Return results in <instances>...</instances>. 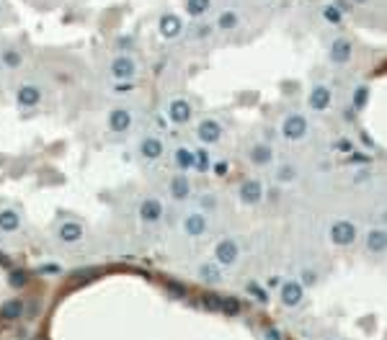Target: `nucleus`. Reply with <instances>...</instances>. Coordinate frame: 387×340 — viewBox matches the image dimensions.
Returning <instances> with one entry per match:
<instances>
[{
	"label": "nucleus",
	"mask_w": 387,
	"mask_h": 340,
	"mask_svg": "<svg viewBox=\"0 0 387 340\" xmlns=\"http://www.w3.org/2000/svg\"><path fill=\"white\" fill-rule=\"evenodd\" d=\"M209 152L204 150V147H199V150H194V170H199V173H207L209 170Z\"/></svg>",
	"instance_id": "5701e85b"
},
{
	"label": "nucleus",
	"mask_w": 387,
	"mask_h": 340,
	"mask_svg": "<svg viewBox=\"0 0 387 340\" xmlns=\"http://www.w3.org/2000/svg\"><path fill=\"white\" fill-rule=\"evenodd\" d=\"M261 199H263V186H261V181H245V183L240 186V201H243V204L253 206V204H258Z\"/></svg>",
	"instance_id": "9b49d317"
},
{
	"label": "nucleus",
	"mask_w": 387,
	"mask_h": 340,
	"mask_svg": "<svg viewBox=\"0 0 387 340\" xmlns=\"http://www.w3.org/2000/svg\"><path fill=\"white\" fill-rule=\"evenodd\" d=\"M197 134H199V139H202L204 145H214V142L222 137V126H219V121L207 119V121H202V124H199Z\"/></svg>",
	"instance_id": "6e6552de"
},
{
	"label": "nucleus",
	"mask_w": 387,
	"mask_h": 340,
	"mask_svg": "<svg viewBox=\"0 0 387 340\" xmlns=\"http://www.w3.org/2000/svg\"><path fill=\"white\" fill-rule=\"evenodd\" d=\"M134 72H137V65H134L132 57H116V60L111 62V75H114L116 80H132Z\"/></svg>",
	"instance_id": "20e7f679"
},
{
	"label": "nucleus",
	"mask_w": 387,
	"mask_h": 340,
	"mask_svg": "<svg viewBox=\"0 0 387 340\" xmlns=\"http://www.w3.org/2000/svg\"><path fill=\"white\" fill-rule=\"evenodd\" d=\"M188 193H191L188 178H186V176H173V178H171V196L178 199V201H183V199H188Z\"/></svg>",
	"instance_id": "6ab92c4d"
},
{
	"label": "nucleus",
	"mask_w": 387,
	"mask_h": 340,
	"mask_svg": "<svg viewBox=\"0 0 387 340\" xmlns=\"http://www.w3.org/2000/svg\"><path fill=\"white\" fill-rule=\"evenodd\" d=\"M277 178H279V181H294V178H297V170H294L292 165H282L279 173H277Z\"/></svg>",
	"instance_id": "72a5a7b5"
},
{
	"label": "nucleus",
	"mask_w": 387,
	"mask_h": 340,
	"mask_svg": "<svg viewBox=\"0 0 387 340\" xmlns=\"http://www.w3.org/2000/svg\"><path fill=\"white\" fill-rule=\"evenodd\" d=\"M341 152H351V142H348V139H338V145H336Z\"/></svg>",
	"instance_id": "4c0bfd02"
},
{
	"label": "nucleus",
	"mask_w": 387,
	"mask_h": 340,
	"mask_svg": "<svg viewBox=\"0 0 387 340\" xmlns=\"http://www.w3.org/2000/svg\"><path fill=\"white\" fill-rule=\"evenodd\" d=\"M313 281H315L313 271H305V276H302V286H305V284H313Z\"/></svg>",
	"instance_id": "a19ab883"
},
{
	"label": "nucleus",
	"mask_w": 387,
	"mask_h": 340,
	"mask_svg": "<svg viewBox=\"0 0 387 340\" xmlns=\"http://www.w3.org/2000/svg\"><path fill=\"white\" fill-rule=\"evenodd\" d=\"M202 204H204V206L209 209V206H214L217 201H214V196H204V201H202Z\"/></svg>",
	"instance_id": "79ce46f5"
},
{
	"label": "nucleus",
	"mask_w": 387,
	"mask_h": 340,
	"mask_svg": "<svg viewBox=\"0 0 387 340\" xmlns=\"http://www.w3.org/2000/svg\"><path fill=\"white\" fill-rule=\"evenodd\" d=\"M132 126V114L127 108H114L108 114V129L111 132H127Z\"/></svg>",
	"instance_id": "9d476101"
},
{
	"label": "nucleus",
	"mask_w": 387,
	"mask_h": 340,
	"mask_svg": "<svg viewBox=\"0 0 387 340\" xmlns=\"http://www.w3.org/2000/svg\"><path fill=\"white\" fill-rule=\"evenodd\" d=\"M302 296H305V286H302L299 281H287V284L282 286V302H284L287 307H297V304L302 302Z\"/></svg>",
	"instance_id": "1a4fd4ad"
},
{
	"label": "nucleus",
	"mask_w": 387,
	"mask_h": 340,
	"mask_svg": "<svg viewBox=\"0 0 387 340\" xmlns=\"http://www.w3.org/2000/svg\"><path fill=\"white\" fill-rule=\"evenodd\" d=\"M212 8V0H188L186 3V13L188 16H204Z\"/></svg>",
	"instance_id": "b1692460"
},
{
	"label": "nucleus",
	"mask_w": 387,
	"mask_h": 340,
	"mask_svg": "<svg viewBox=\"0 0 387 340\" xmlns=\"http://www.w3.org/2000/svg\"><path fill=\"white\" fill-rule=\"evenodd\" d=\"M199 276H202L204 281H209V284H219V281H222V273H219V268H217L214 263L199 266Z\"/></svg>",
	"instance_id": "a878e982"
},
{
	"label": "nucleus",
	"mask_w": 387,
	"mask_h": 340,
	"mask_svg": "<svg viewBox=\"0 0 387 340\" xmlns=\"http://www.w3.org/2000/svg\"><path fill=\"white\" fill-rule=\"evenodd\" d=\"M354 3H367V0H354Z\"/></svg>",
	"instance_id": "37998d69"
},
{
	"label": "nucleus",
	"mask_w": 387,
	"mask_h": 340,
	"mask_svg": "<svg viewBox=\"0 0 387 340\" xmlns=\"http://www.w3.org/2000/svg\"><path fill=\"white\" fill-rule=\"evenodd\" d=\"M114 91H116V93H129V91H132V82H129V80H119V82L114 85Z\"/></svg>",
	"instance_id": "c9c22d12"
},
{
	"label": "nucleus",
	"mask_w": 387,
	"mask_h": 340,
	"mask_svg": "<svg viewBox=\"0 0 387 340\" xmlns=\"http://www.w3.org/2000/svg\"><path fill=\"white\" fill-rule=\"evenodd\" d=\"M369 101V88L367 85H359V88L354 91V108H364Z\"/></svg>",
	"instance_id": "473e14b6"
},
{
	"label": "nucleus",
	"mask_w": 387,
	"mask_h": 340,
	"mask_svg": "<svg viewBox=\"0 0 387 340\" xmlns=\"http://www.w3.org/2000/svg\"><path fill=\"white\" fill-rule=\"evenodd\" d=\"M39 273H60V266H42V268H39Z\"/></svg>",
	"instance_id": "58836bf2"
},
{
	"label": "nucleus",
	"mask_w": 387,
	"mask_h": 340,
	"mask_svg": "<svg viewBox=\"0 0 387 340\" xmlns=\"http://www.w3.org/2000/svg\"><path fill=\"white\" fill-rule=\"evenodd\" d=\"M367 250L369 252H384L387 250V230L374 227L367 232Z\"/></svg>",
	"instance_id": "4468645a"
},
{
	"label": "nucleus",
	"mask_w": 387,
	"mask_h": 340,
	"mask_svg": "<svg viewBox=\"0 0 387 340\" xmlns=\"http://www.w3.org/2000/svg\"><path fill=\"white\" fill-rule=\"evenodd\" d=\"M238 255H240V247L235 240H222L217 247H214V258L219 266H232L238 261Z\"/></svg>",
	"instance_id": "7ed1b4c3"
},
{
	"label": "nucleus",
	"mask_w": 387,
	"mask_h": 340,
	"mask_svg": "<svg viewBox=\"0 0 387 340\" xmlns=\"http://www.w3.org/2000/svg\"><path fill=\"white\" fill-rule=\"evenodd\" d=\"M202 304H204V309H209V312H222V296L204 294V296H202Z\"/></svg>",
	"instance_id": "c85d7f7f"
},
{
	"label": "nucleus",
	"mask_w": 387,
	"mask_h": 340,
	"mask_svg": "<svg viewBox=\"0 0 387 340\" xmlns=\"http://www.w3.org/2000/svg\"><path fill=\"white\" fill-rule=\"evenodd\" d=\"M158 26H160V34H163L165 39H176V36H181V31H183V23H181V18H178L176 13H165Z\"/></svg>",
	"instance_id": "ddd939ff"
},
{
	"label": "nucleus",
	"mask_w": 387,
	"mask_h": 340,
	"mask_svg": "<svg viewBox=\"0 0 387 340\" xmlns=\"http://www.w3.org/2000/svg\"><path fill=\"white\" fill-rule=\"evenodd\" d=\"M266 340H282V332L277 327H271V330H266Z\"/></svg>",
	"instance_id": "e433bc0d"
},
{
	"label": "nucleus",
	"mask_w": 387,
	"mask_h": 340,
	"mask_svg": "<svg viewBox=\"0 0 387 340\" xmlns=\"http://www.w3.org/2000/svg\"><path fill=\"white\" fill-rule=\"evenodd\" d=\"M183 232H186V235H191V237L204 235V232H207V217H204V214H199V211L188 214V217L183 219Z\"/></svg>",
	"instance_id": "f8f14e48"
},
{
	"label": "nucleus",
	"mask_w": 387,
	"mask_h": 340,
	"mask_svg": "<svg viewBox=\"0 0 387 340\" xmlns=\"http://www.w3.org/2000/svg\"><path fill=\"white\" fill-rule=\"evenodd\" d=\"M168 119H171L173 124H186V121L191 119V103L183 101V98L171 101V103H168Z\"/></svg>",
	"instance_id": "0eeeda50"
},
{
	"label": "nucleus",
	"mask_w": 387,
	"mask_h": 340,
	"mask_svg": "<svg viewBox=\"0 0 387 340\" xmlns=\"http://www.w3.org/2000/svg\"><path fill=\"white\" fill-rule=\"evenodd\" d=\"M330 60L338 62V65L348 62V60H351V44H348L346 39H336L330 44Z\"/></svg>",
	"instance_id": "dca6fc26"
},
{
	"label": "nucleus",
	"mask_w": 387,
	"mask_h": 340,
	"mask_svg": "<svg viewBox=\"0 0 387 340\" xmlns=\"http://www.w3.org/2000/svg\"><path fill=\"white\" fill-rule=\"evenodd\" d=\"M57 237H60L62 242H77V240L83 237V224H80V222H65V224L60 227Z\"/></svg>",
	"instance_id": "a211bd4d"
},
{
	"label": "nucleus",
	"mask_w": 387,
	"mask_h": 340,
	"mask_svg": "<svg viewBox=\"0 0 387 340\" xmlns=\"http://www.w3.org/2000/svg\"><path fill=\"white\" fill-rule=\"evenodd\" d=\"M271 157H274V152H271L268 145H256V147L251 150V160H253L256 165H268Z\"/></svg>",
	"instance_id": "412c9836"
},
{
	"label": "nucleus",
	"mask_w": 387,
	"mask_h": 340,
	"mask_svg": "<svg viewBox=\"0 0 387 340\" xmlns=\"http://www.w3.org/2000/svg\"><path fill=\"white\" fill-rule=\"evenodd\" d=\"M18 224H21V219L13 209L0 211V232H13V230H18Z\"/></svg>",
	"instance_id": "aec40b11"
},
{
	"label": "nucleus",
	"mask_w": 387,
	"mask_h": 340,
	"mask_svg": "<svg viewBox=\"0 0 387 340\" xmlns=\"http://www.w3.org/2000/svg\"><path fill=\"white\" fill-rule=\"evenodd\" d=\"M282 134H284L287 139H292V142L302 139V137L307 134V119H305L302 114H292V116H287V119H284V124H282Z\"/></svg>",
	"instance_id": "f257e3e1"
},
{
	"label": "nucleus",
	"mask_w": 387,
	"mask_h": 340,
	"mask_svg": "<svg viewBox=\"0 0 387 340\" xmlns=\"http://www.w3.org/2000/svg\"><path fill=\"white\" fill-rule=\"evenodd\" d=\"M240 312V302L235 296H222V315H238Z\"/></svg>",
	"instance_id": "7c9ffc66"
},
{
	"label": "nucleus",
	"mask_w": 387,
	"mask_h": 340,
	"mask_svg": "<svg viewBox=\"0 0 387 340\" xmlns=\"http://www.w3.org/2000/svg\"><path fill=\"white\" fill-rule=\"evenodd\" d=\"M140 155H142L145 160H158V157L163 155V142H160L158 137H145V139L140 142Z\"/></svg>",
	"instance_id": "2eb2a0df"
},
{
	"label": "nucleus",
	"mask_w": 387,
	"mask_h": 340,
	"mask_svg": "<svg viewBox=\"0 0 387 340\" xmlns=\"http://www.w3.org/2000/svg\"><path fill=\"white\" fill-rule=\"evenodd\" d=\"M330 240L336 245H351L356 240V227L346 219H338L333 227H330Z\"/></svg>",
	"instance_id": "f03ea898"
},
{
	"label": "nucleus",
	"mask_w": 387,
	"mask_h": 340,
	"mask_svg": "<svg viewBox=\"0 0 387 340\" xmlns=\"http://www.w3.org/2000/svg\"><path fill=\"white\" fill-rule=\"evenodd\" d=\"M0 60H3V65H6V67H13V70H16V67H21V62H23V60H21V54H18L16 49H3Z\"/></svg>",
	"instance_id": "cd10ccee"
},
{
	"label": "nucleus",
	"mask_w": 387,
	"mask_h": 340,
	"mask_svg": "<svg viewBox=\"0 0 387 340\" xmlns=\"http://www.w3.org/2000/svg\"><path fill=\"white\" fill-rule=\"evenodd\" d=\"M163 217V204H160V199H145L142 204H140V219L142 222H158Z\"/></svg>",
	"instance_id": "423d86ee"
},
{
	"label": "nucleus",
	"mask_w": 387,
	"mask_h": 340,
	"mask_svg": "<svg viewBox=\"0 0 387 340\" xmlns=\"http://www.w3.org/2000/svg\"><path fill=\"white\" fill-rule=\"evenodd\" d=\"M245 291L253 296V299H258L261 304H266V302H268V294H266V291H263V286H258L256 281H251V284L245 286Z\"/></svg>",
	"instance_id": "2f4dec72"
},
{
	"label": "nucleus",
	"mask_w": 387,
	"mask_h": 340,
	"mask_svg": "<svg viewBox=\"0 0 387 340\" xmlns=\"http://www.w3.org/2000/svg\"><path fill=\"white\" fill-rule=\"evenodd\" d=\"M328 103H330V91L325 88V85H318V88H313V93H310V108L325 111Z\"/></svg>",
	"instance_id": "f3484780"
},
{
	"label": "nucleus",
	"mask_w": 387,
	"mask_h": 340,
	"mask_svg": "<svg viewBox=\"0 0 387 340\" xmlns=\"http://www.w3.org/2000/svg\"><path fill=\"white\" fill-rule=\"evenodd\" d=\"M39 101H42V91H39L36 85L23 82L21 88H18V93H16V103H18L21 108H31V106H36Z\"/></svg>",
	"instance_id": "39448f33"
},
{
	"label": "nucleus",
	"mask_w": 387,
	"mask_h": 340,
	"mask_svg": "<svg viewBox=\"0 0 387 340\" xmlns=\"http://www.w3.org/2000/svg\"><path fill=\"white\" fill-rule=\"evenodd\" d=\"M26 281H29V276H26L23 271H13V273H11V286H13V289H21Z\"/></svg>",
	"instance_id": "f704fd0d"
},
{
	"label": "nucleus",
	"mask_w": 387,
	"mask_h": 340,
	"mask_svg": "<svg viewBox=\"0 0 387 340\" xmlns=\"http://www.w3.org/2000/svg\"><path fill=\"white\" fill-rule=\"evenodd\" d=\"M323 18L328 21V23H341V18H343V11L338 8V3L336 6H325V11H323Z\"/></svg>",
	"instance_id": "c756f323"
},
{
	"label": "nucleus",
	"mask_w": 387,
	"mask_h": 340,
	"mask_svg": "<svg viewBox=\"0 0 387 340\" xmlns=\"http://www.w3.org/2000/svg\"><path fill=\"white\" fill-rule=\"evenodd\" d=\"M238 23H240V18H238V13H235V11H222V13H219V18H217V29H222V31L235 29Z\"/></svg>",
	"instance_id": "4be33fe9"
},
{
	"label": "nucleus",
	"mask_w": 387,
	"mask_h": 340,
	"mask_svg": "<svg viewBox=\"0 0 387 340\" xmlns=\"http://www.w3.org/2000/svg\"><path fill=\"white\" fill-rule=\"evenodd\" d=\"M176 165H178L181 170L194 167V150H188V147H178V150H176Z\"/></svg>",
	"instance_id": "393cba45"
},
{
	"label": "nucleus",
	"mask_w": 387,
	"mask_h": 340,
	"mask_svg": "<svg viewBox=\"0 0 387 340\" xmlns=\"http://www.w3.org/2000/svg\"><path fill=\"white\" fill-rule=\"evenodd\" d=\"M21 315H23V302L11 299V302L3 304V317H6V320H16V317H21Z\"/></svg>",
	"instance_id": "bb28decb"
},
{
	"label": "nucleus",
	"mask_w": 387,
	"mask_h": 340,
	"mask_svg": "<svg viewBox=\"0 0 387 340\" xmlns=\"http://www.w3.org/2000/svg\"><path fill=\"white\" fill-rule=\"evenodd\" d=\"M214 173H217V176H225V173H227V162H217V165H214Z\"/></svg>",
	"instance_id": "ea45409f"
}]
</instances>
